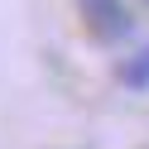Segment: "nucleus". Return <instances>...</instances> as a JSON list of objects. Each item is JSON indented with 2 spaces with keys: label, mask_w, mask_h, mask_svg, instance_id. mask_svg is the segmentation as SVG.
<instances>
[{
  "label": "nucleus",
  "mask_w": 149,
  "mask_h": 149,
  "mask_svg": "<svg viewBox=\"0 0 149 149\" xmlns=\"http://www.w3.org/2000/svg\"><path fill=\"white\" fill-rule=\"evenodd\" d=\"M77 5H82L87 29L96 34L101 43H116V39H125V34H130V15H125L120 0H77Z\"/></svg>",
  "instance_id": "f257e3e1"
},
{
  "label": "nucleus",
  "mask_w": 149,
  "mask_h": 149,
  "mask_svg": "<svg viewBox=\"0 0 149 149\" xmlns=\"http://www.w3.org/2000/svg\"><path fill=\"white\" fill-rule=\"evenodd\" d=\"M120 82H125V87H135V91H144V87H149V48H139L135 58L120 63Z\"/></svg>",
  "instance_id": "f03ea898"
}]
</instances>
